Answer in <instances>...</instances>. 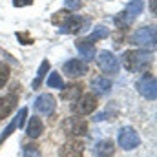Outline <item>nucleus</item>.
I'll use <instances>...</instances> for the list:
<instances>
[{"instance_id": "9", "label": "nucleus", "mask_w": 157, "mask_h": 157, "mask_svg": "<svg viewBox=\"0 0 157 157\" xmlns=\"http://www.w3.org/2000/svg\"><path fill=\"white\" fill-rule=\"evenodd\" d=\"M35 110L40 115H51L55 112V97L49 93H42L35 101Z\"/></svg>"}, {"instance_id": "30", "label": "nucleus", "mask_w": 157, "mask_h": 157, "mask_svg": "<svg viewBox=\"0 0 157 157\" xmlns=\"http://www.w3.org/2000/svg\"><path fill=\"white\" fill-rule=\"evenodd\" d=\"M152 11L155 13V0H152Z\"/></svg>"}, {"instance_id": "21", "label": "nucleus", "mask_w": 157, "mask_h": 157, "mask_svg": "<svg viewBox=\"0 0 157 157\" xmlns=\"http://www.w3.org/2000/svg\"><path fill=\"white\" fill-rule=\"evenodd\" d=\"M104 37H108V28H104V26H97V28H95V31H93V33H91L86 40H88L90 44H93V42L104 39Z\"/></svg>"}, {"instance_id": "12", "label": "nucleus", "mask_w": 157, "mask_h": 157, "mask_svg": "<svg viewBox=\"0 0 157 157\" xmlns=\"http://www.w3.org/2000/svg\"><path fill=\"white\" fill-rule=\"evenodd\" d=\"M113 154H115V144L110 139L99 141L93 148V157H113Z\"/></svg>"}, {"instance_id": "5", "label": "nucleus", "mask_w": 157, "mask_h": 157, "mask_svg": "<svg viewBox=\"0 0 157 157\" xmlns=\"http://www.w3.org/2000/svg\"><path fill=\"white\" fill-rule=\"evenodd\" d=\"M139 143H141V139H139V135H137V132H135L133 128L126 126V128H122V130L119 132V144H121L122 150L130 152V150L137 148Z\"/></svg>"}, {"instance_id": "7", "label": "nucleus", "mask_w": 157, "mask_h": 157, "mask_svg": "<svg viewBox=\"0 0 157 157\" xmlns=\"http://www.w3.org/2000/svg\"><path fill=\"white\" fill-rule=\"evenodd\" d=\"M95 108H97V97L91 95V93L82 95L78 101H75V104H73V110L77 113H80V115H90L91 112H95Z\"/></svg>"}, {"instance_id": "23", "label": "nucleus", "mask_w": 157, "mask_h": 157, "mask_svg": "<svg viewBox=\"0 0 157 157\" xmlns=\"http://www.w3.org/2000/svg\"><path fill=\"white\" fill-rule=\"evenodd\" d=\"M48 86H49V88H60V90H62L64 84H62V78H60V75H59L57 71H53V73L48 77Z\"/></svg>"}, {"instance_id": "14", "label": "nucleus", "mask_w": 157, "mask_h": 157, "mask_svg": "<svg viewBox=\"0 0 157 157\" xmlns=\"http://www.w3.org/2000/svg\"><path fill=\"white\" fill-rule=\"evenodd\" d=\"M80 29H82V20L80 17H73V15H70L60 26V33H78Z\"/></svg>"}, {"instance_id": "2", "label": "nucleus", "mask_w": 157, "mask_h": 157, "mask_svg": "<svg viewBox=\"0 0 157 157\" xmlns=\"http://www.w3.org/2000/svg\"><path fill=\"white\" fill-rule=\"evenodd\" d=\"M137 90H139V93L144 97V99H148V101H154L157 97V80L155 77L152 75V73H143V77L137 80Z\"/></svg>"}, {"instance_id": "16", "label": "nucleus", "mask_w": 157, "mask_h": 157, "mask_svg": "<svg viewBox=\"0 0 157 157\" xmlns=\"http://www.w3.org/2000/svg\"><path fill=\"white\" fill-rule=\"evenodd\" d=\"M42 132H44V124H42V121H40L39 117H31L29 119V122H28V126H26V133H28L29 137L37 139Z\"/></svg>"}, {"instance_id": "10", "label": "nucleus", "mask_w": 157, "mask_h": 157, "mask_svg": "<svg viewBox=\"0 0 157 157\" xmlns=\"http://www.w3.org/2000/svg\"><path fill=\"white\" fill-rule=\"evenodd\" d=\"M82 154H84V144L77 139H70L68 143H64L59 152L60 157H82Z\"/></svg>"}, {"instance_id": "8", "label": "nucleus", "mask_w": 157, "mask_h": 157, "mask_svg": "<svg viewBox=\"0 0 157 157\" xmlns=\"http://www.w3.org/2000/svg\"><path fill=\"white\" fill-rule=\"evenodd\" d=\"M62 71L68 75V77L75 78V77H82L88 73V64L84 60H77V59H71L68 60L64 66H62Z\"/></svg>"}, {"instance_id": "25", "label": "nucleus", "mask_w": 157, "mask_h": 157, "mask_svg": "<svg viewBox=\"0 0 157 157\" xmlns=\"http://www.w3.org/2000/svg\"><path fill=\"white\" fill-rule=\"evenodd\" d=\"M70 17V13L68 11H59V13H55L53 15V18H51V22L55 24V26H62L64 24V20Z\"/></svg>"}, {"instance_id": "19", "label": "nucleus", "mask_w": 157, "mask_h": 157, "mask_svg": "<svg viewBox=\"0 0 157 157\" xmlns=\"http://www.w3.org/2000/svg\"><path fill=\"white\" fill-rule=\"evenodd\" d=\"M143 0H132L128 6H126V9H124V13L128 15V17H132V18H135V17H139L141 15V11H143Z\"/></svg>"}, {"instance_id": "15", "label": "nucleus", "mask_w": 157, "mask_h": 157, "mask_svg": "<svg viewBox=\"0 0 157 157\" xmlns=\"http://www.w3.org/2000/svg\"><path fill=\"white\" fill-rule=\"evenodd\" d=\"M91 90L97 93V95H104L112 90V80L106 77H95L91 80Z\"/></svg>"}, {"instance_id": "27", "label": "nucleus", "mask_w": 157, "mask_h": 157, "mask_svg": "<svg viewBox=\"0 0 157 157\" xmlns=\"http://www.w3.org/2000/svg\"><path fill=\"white\" fill-rule=\"evenodd\" d=\"M82 4H80V0H66V7L68 9H78Z\"/></svg>"}, {"instance_id": "24", "label": "nucleus", "mask_w": 157, "mask_h": 157, "mask_svg": "<svg viewBox=\"0 0 157 157\" xmlns=\"http://www.w3.org/2000/svg\"><path fill=\"white\" fill-rule=\"evenodd\" d=\"M9 80V66L0 62V88H4V84Z\"/></svg>"}, {"instance_id": "18", "label": "nucleus", "mask_w": 157, "mask_h": 157, "mask_svg": "<svg viewBox=\"0 0 157 157\" xmlns=\"http://www.w3.org/2000/svg\"><path fill=\"white\" fill-rule=\"evenodd\" d=\"M82 93V86L80 84H71L68 86V90L62 91V99L64 101H77V97H80Z\"/></svg>"}, {"instance_id": "11", "label": "nucleus", "mask_w": 157, "mask_h": 157, "mask_svg": "<svg viewBox=\"0 0 157 157\" xmlns=\"http://www.w3.org/2000/svg\"><path fill=\"white\" fill-rule=\"evenodd\" d=\"M26 117H28V108H22V110L18 112V115H17V117L9 122V126H7V128L0 133V143H4V141H6V139H7V137H9V135L17 130V128H22V126H24V121H26Z\"/></svg>"}, {"instance_id": "13", "label": "nucleus", "mask_w": 157, "mask_h": 157, "mask_svg": "<svg viewBox=\"0 0 157 157\" xmlns=\"http://www.w3.org/2000/svg\"><path fill=\"white\" fill-rule=\"evenodd\" d=\"M17 102H18L17 93H9V95L2 97V99H0V119H6V117H7V115L15 110Z\"/></svg>"}, {"instance_id": "29", "label": "nucleus", "mask_w": 157, "mask_h": 157, "mask_svg": "<svg viewBox=\"0 0 157 157\" xmlns=\"http://www.w3.org/2000/svg\"><path fill=\"white\" fill-rule=\"evenodd\" d=\"M17 37H18V39L22 40V42H26V44H29V42H33V39H29L28 35H22V33H18Z\"/></svg>"}, {"instance_id": "26", "label": "nucleus", "mask_w": 157, "mask_h": 157, "mask_svg": "<svg viewBox=\"0 0 157 157\" xmlns=\"http://www.w3.org/2000/svg\"><path fill=\"white\" fill-rule=\"evenodd\" d=\"M24 157H40V150L35 144H26L24 146Z\"/></svg>"}, {"instance_id": "20", "label": "nucleus", "mask_w": 157, "mask_h": 157, "mask_svg": "<svg viewBox=\"0 0 157 157\" xmlns=\"http://www.w3.org/2000/svg\"><path fill=\"white\" fill-rule=\"evenodd\" d=\"M113 22H115V26H117V28H121V29H126V28H130V26H132L133 18H132V17H128V15L122 11V13H119L117 17L113 18Z\"/></svg>"}, {"instance_id": "17", "label": "nucleus", "mask_w": 157, "mask_h": 157, "mask_svg": "<svg viewBox=\"0 0 157 157\" xmlns=\"http://www.w3.org/2000/svg\"><path fill=\"white\" fill-rule=\"evenodd\" d=\"M77 49H78V53L82 55L84 62H86V60H93V57H95V48H93L88 40H78Z\"/></svg>"}, {"instance_id": "1", "label": "nucleus", "mask_w": 157, "mask_h": 157, "mask_svg": "<svg viewBox=\"0 0 157 157\" xmlns=\"http://www.w3.org/2000/svg\"><path fill=\"white\" fill-rule=\"evenodd\" d=\"M122 66L132 73H141L150 64V53L143 49H130L122 55Z\"/></svg>"}, {"instance_id": "3", "label": "nucleus", "mask_w": 157, "mask_h": 157, "mask_svg": "<svg viewBox=\"0 0 157 157\" xmlns=\"http://www.w3.org/2000/svg\"><path fill=\"white\" fill-rule=\"evenodd\" d=\"M62 132L68 137H80L88 132V122L80 117H68L62 122Z\"/></svg>"}, {"instance_id": "28", "label": "nucleus", "mask_w": 157, "mask_h": 157, "mask_svg": "<svg viewBox=\"0 0 157 157\" xmlns=\"http://www.w3.org/2000/svg\"><path fill=\"white\" fill-rule=\"evenodd\" d=\"M33 0H13V4L17 6V7H22V6H29Z\"/></svg>"}, {"instance_id": "6", "label": "nucleus", "mask_w": 157, "mask_h": 157, "mask_svg": "<svg viewBox=\"0 0 157 157\" xmlns=\"http://www.w3.org/2000/svg\"><path fill=\"white\" fill-rule=\"evenodd\" d=\"M132 40L137 44V46H143V48H155V29L154 28H143L139 31L133 33Z\"/></svg>"}, {"instance_id": "4", "label": "nucleus", "mask_w": 157, "mask_h": 157, "mask_svg": "<svg viewBox=\"0 0 157 157\" xmlns=\"http://www.w3.org/2000/svg\"><path fill=\"white\" fill-rule=\"evenodd\" d=\"M97 64L106 75H115L119 71V60L112 51H99L97 53Z\"/></svg>"}, {"instance_id": "22", "label": "nucleus", "mask_w": 157, "mask_h": 157, "mask_svg": "<svg viewBox=\"0 0 157 157\" xmlns=\"http://www.w3.org/2000/svg\"><path fill=\"white\" fill-rule=\"evenodd\" d=\"M49 62L48 60H44L42 64H40L39 68V73H37V77H35V80H33V88H39L40 84H42V80H44V77H46V73H48V70H49Z\"/></svg>"}]
</instances>
